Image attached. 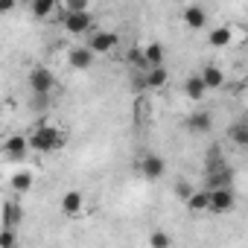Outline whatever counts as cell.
Masks as SVG:
<instances>
[{
	"label": "cell",
	"mask_w": 248,
	"mask_h": 248,
	"mask_svg": "<svg viewBox=\"0 0 248 248\" xmlns=\"http://www.w3.org/2000/svg\"><path fill=\"white\" fill-rule=\"evenodd\" d=\"M187 210L196 213V216H199V213H210V193H207L204 187L196 190V193L190 196V202H187Z\"/></svg>",
	"instance_id": "17"
},
{
	"label": "cell",
	"mask_w": 248,
	"mask_h": 248,
	"mask_svg": "<svg viewBox=\"0 0 248 248\" xmlns=\"http://www.w3.org/2000/svg\"><path fill=\"white\" fill-rule=\"evenodd\" d=\"M181 18H184V24H187L190 30H202V27L207 24V9L199 6V3H190V6H184Z\"/></svg>",
	"instance_id": "11"
},
{
	"label": "cell",
	"mask_w": 248,
	"mask_h": 248,
	"mask_svg": "<svg viewBox=\"0 0 248 248\" xmlns=\"http://www.w3.org/2000/svg\"><path fill=\"white\" fill-rule=\"evenodd\" d=\"M143 76H146V88H152V91L164 88V85H167V79H170L167 67H149V70H146Z\"/></svg>",
	"instance_id": "21"
},
{
	"label": "cell",
	"mask_w": 248,
	"mask_h": 248,
	"mask_svg": "<svg viewBox=\"0 0 248 248\" xmlns=\"http://www.w3.org/2000/svg\"><path fill=\"white\" fill-rule=\"evenodd\" d=\"M199 76H202V82L207 85V91H219V88L225 85V73H222L219 64H204V67L199 70Z\"/></svg>",
	"instance_id": "14"
},
{
	"label": "cell",
	"mask_w": 248,
	"mask_h": 248,
	"mask_svg": "<svg viewBox=\"0 0 248 248\" xmlns=\"http://www.w3.org/2000/svg\"><path fill=\"white\" fill-rule=\"evenodd\" d=\"M193 193H196V187H193V184H187V181H175V196H178L184 204L190 202V196H193Z\"/></svg>",
	"instance_id": "26"
},
{
	"label": "cell",
	"mask_w": 248,
	"mask_h": 248,
	"mask_svg": "<svg viewBox=\"0 0 248 248\" xmlns=\"http://www.w3.org/2000/svg\"><path fill=\"white\" fill-rule=\"evenodd\" d=\"M27 138H30V146H32L35 152H53V149H59V146L64 143V140H62V132H59L56 126H47V123H38L35 132H30Z\"/></svg>",
	"instance_id": "1"
},
{
	"label": "cell",
	"mask_w": 248,
	"mask_h": 248,
	"mask_svg": "<svg viewBox=\"0 0 248 248\" xmlns=\"http://www.w3.org/2000/svg\"><path fill=\"white\" fill-rule=\"evenodd\" d=\"M207 93H210V91H207V85L202 82V76H199V73H193V76H187V79H184V96H187V99L202 102Z\"/></svg>",
	"instance_id": "12"
},
{
	"label": "cell",
	"mask_w": 248,
	"mask_h": 248,
	"mask_svg": "<svg viewBox=\"0 0 248 248\" xmlns=\"http://www.w3.org/2000/svg\"><path fill=\"white\" fill-rule=\"evenodd\" d=\"M88 47H91L93 56H108V53H114L120 47V35L111 32V30H93L88 35Z\"/></svg>",
	"instance_id": "3"
},
{
	"label": "cell",
	"mask_w": 248,
	"mask_h": 248,
	"mask_svg": "<svg viewBox=\"0 0 248 248\" xmlns=\"http://www.w3.org/2000/svg\"><path fill=\"white\" fill-rule=\"evenodd\" d=\"M30 91H32L35 96H50V93L56 91V76H53V70L44 67V64H35V67L30 70Z\"/></svg>",
	"instance_id": "2"
},
{
	"label": "cell",
	"mask_w": 248,
	"mask_h": 248,
	"mask_svg": "<svg viewBox=\"0 0 248 248\" xmlns=\"http://www.w3.org/2000/svg\"><path fill=\"white\" fill-rule=\"evenodd\" d=\"M207 193H210V213L222 216V213H231L236 207L233 190H207Z\"/></svg>",
	"instance_id": "6"
},
{
	"label": "cell",
	"mask_w": 248,
	"mask_h": 248,
	"mask_svg": "<svg viewBox=\"0 0 248 248\" xmlns=\"http://www.w3.org/2000/svg\"><path fill=\"white\" fill-rule=\"evenodd\" d=\"M149 248H172V233L164 228H155L149 233Z\"/></svg>",
	"instance_id": "23"
},
{
	"label": "cell",
	"mask_w": 248,
	"mask_h": 248,
	"mask_svg": "<svg viewBox=\"0 0 248 248\" xmlns=\"http://www.w3.org/2000/svg\"><path fill=\"white\" fill-rule=\"evenodd\" d=\"M93 59H96V56L91 53L88 44L67 50V64H70V70H88V67H93Z\"/></svg>",
	"instance_id": "8"
},
{
	"label": "cell",
	"mask_w": 248,
	"mask_h": 248,
	"mask_svg": "<svg viewBox=\"0 0 248 248\" xmlns=\"http://www.w3.org/2000/svg\"><path fill=\"white\" fill-rule=\"evenodd\" d=\"M24 222V210H21V204L18 202H3V225L6 228H18Z\"/></svg>",
	"instance_id": "18"
},
{
	"label": "cell",
	"mask_w": 248,
	"mask_h": 248,
	"mask_svg": "<svg viewBox=\"0 0 248 248\" xmlns=\"http://www.w3.org/2000/svg\"><path fill=\"white\" fill-rule=\"evenodd\" d=\"M184 126H187V132H193V135H207V132L213 129V117H210V111H193V114H187Z\"/></svg>",
	"instance_id": "9"
},
{
	"label": "cell",
	"mask_w": 248,
	"mask_h": 248,
	"mask_svg": "<svg viewBox=\"0 0 248 248\" xmlns=\"http://www.w3.org/2000/svg\"><path fill=\"white\" fill-rule=\"evenodd\" d=\"M225 167V158H222V149L219 146H210L207 155H204V172H216Z\"/></svg>",
	"instance_id": "22"
},
{
	"label": "cell",
	"mask_w": 248,
	"mask_h": 248,
	"mask_svg": "<svg viewBox=\"0 0 248 248\" xmlns=\"http://www.w3.org/2000/svg\"><path fill=\"white\" fill-rule=\"evenodd\" d=\"M30 138H24V135H12V138H6V143H3V155L9 158V161H24L27 155H30Z\"/></svg>",
	"instance_id": "7"
},
{
	"label": "cell",
	"mask_w": 248,
	"mask_h": 248,
	"mask_svg": "<svg viewBox=\"0 0 248 248\" xmlns=\"http://www.w3.org/2000/svg\"><path fill=\"white\" fill-rule=\"evenodd\" d=\"M228 138L233 140V146H239V149H248V120L231 123V129H228Z\"/></svg>",
	"instance_id": "19"
},
{
	"label": "cell",
	"mask_w": 248,
	"mask_h": 248,
	"mask_svg": "<svg viewBox=\"0 0 248 248\" xmlns=\"http://www.w3.org/2000/svg\"><path fill=\"white\" fill-rule=\"evenodd\" d=\"M143 56H146V64H149V67H164V62H167V47H164L161 41H149V44L143 47Z\"/></svg>",
	"instance_id": "15"
},
{
	"label": "cell",
	"mask_w": 248,
	"mask_h": 248,
	"mask_svg": "<svg viewBox=\"0 0 248 248\" xmlns=\"http://www.w3.org/2000/svg\"><path fill=\"white\" fill-rule=\"evenodd\" d=\"M0 248H18V228H6L0 233Z\"/></svg>",
	"instance_id": "25"
},
{
	"label": "cell",
	"mask_w": 248,
	"mask_h": 248,
	"mask_svg": "<svg viewBox=\"0 0 248 248\" xmlns=\"http://www.w3.org/2000/svg\"><path fill=\"white\" fill-rule=\"evenodd\" d=\"M62 27L70 35H85V32L91 35L93 32V15L91 12H67L64 21H62Z\"/></svg>",
	"instance_id": "5"
},
{
	"label": "cell",
	"mask_w": 248,
	"mask_h": 248,
	"mask_svg": "<svg viewBox=\"0 0 248 248\" xmlns=\"http://www.w3.org/2000/svg\"><path fill=\"white\" fill-rule=\"evenodd\" d=\"M82 210H85V199H82V193L70 190V193L62 196V213H64V216H79Z\"/></svg>",
	"instance_id": "16"
},
{
	"label": "cell",
	"mask_w": 248,
	"mask_h": 248,
	"mask_svg": "<svg viewBox=\"0 0 248 248\" xmlns=\"http://www.w3.org/2000/svg\"><path fill=\"white\" fill-rule=\"evenodd\" d=\"M138 172H140L146 181H158V178H164V172H167V161H164L161 155H155V152H143V155L138 158Z\"/></svg>",
	"instance_id": "4"
},
{
	"label": "cell",
	"mask_w": 248,
	"mask_h": 248,
	"mask_svg": "<svg viewBox=\"0 0 248 248\" xmlns=\"http://www.w3.org/2000/svg\"><path fill=\"white\" fill-rule=\"evenodd\" d=\"M231 181H233V172L228 167L216 172H204V190H231Z\"/></svg>",
	"instance_id": "10"
},
{
	"label": "cell",
	"mask_w": 248,
	"mask_h": 248,
	"mask_svg": "<svg viewBox=\"0 0 248 248\" xmlns=\"http://www.w3.org/2000/svg\"><path fill=\"white\" fill-rule=\"evenodd\" d=\"M53 12H56V0H32L30 3V15L38 21H47Z\"/></svg>",
	"instance_id": "20"
},
{
	"label": "cell",
	"mask_w": 248,
	"mask_h": 248,
	"mask_svg": "<svg viewBox=\"0 0 248 248\" xmlns=\"http://www.w3.org/2000/svg\"><path fill=\"white\" fill-rule=\"evenodd\" d=\"M12 187H15L18 193H27V190H32V172H27V170H18V172L12 175Z\"/></svg>",
	"instance_id": "24"
},
{
	"label": "cell",
	"mask_w": 248,
	"mask_h": 248,
	"mask_svg": "<svg viewBox=\"0 0 248 248\" xmlns=\"http://www.w3.org/2000/svg\"><path fill=\"white\" fill-rule=\"evenodd\" d=\"M207 44H210V47H231V44H233V27H228V24L213 27V30L207 32Z\"/></svg>",
	"instance_id": "13"
},
{
	"label": "cell",
	"mask_w": 248,
	"mask_h": 248,
	"mask_svg": "<svg viewBox=\"0 0 248 248\" xmlns=\"http://www.w3.org/2000/svg\"><path fill=\"white\" fill-rule=\"evenodd\" d=\"M64 12H91V3H88V0H67Z\"/></svg>",
	"instance_id": "27"
}]
</instances>
